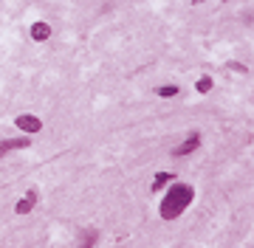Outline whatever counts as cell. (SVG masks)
<instances>
[{"label": "cell", "mask_w": 254, "mask_h": 248, "mask_svg": "<svg viewBox=\"0 0 254 248\" xmlns=\"http://www.w3.org/2000/svg\"><path fill=\"white\" fill-rule=\"evenodd\" d=\"M48 37H51V26H48V23H43V20H40V23H34V26H31V40H37V43H46Z\"/></svg>", "instance_id": "obj_5"}, {"label": "cell", "mask_w": 254, "mask_h": 248, "mask_svg": "<svg viewBox=\"0 0 254 248\" xmlns=\"http://www.w3.org/2000/svg\"><path fill=\"white\" fill-rule=\"evenodd\" d=\"M195 88H198V93H209V91H212V79H209V76H200Z\"/></svg>", "instance_id": "obj_8"}, {"label": "cell", "mask_w": 254, "mask_h": 248, "mask_svg": "<svg viewBox=\"0 0 254 248\" xmlns=\"http://www.w3.org/2000/svg\"><path fill=\"white\" fill-rule=\"evenodd\" d=\"M34 206H37V195H34V192H28L26 198H23V200L14 206V211H17V214H28V211L34 209Z\"/></svg>", "instance_id": "obj_6"}, {"label": "cell", "mask_w": 254, "mask_h": 248, "mask_svg": "<svg viewBox=\"0 0 254 248\" xmlns=\"http://www.w3.org/2000/svg\"><path fill=\"white\" fill-rule=\"evenodd\" d=\"M192 3H195V6H198V3H203V0H192Z\"/></svg>", "instance_id": "obj_10"}, {"label": "cell", "mask_w": 254, "mask_h": 248, "mask_svg": "<svg viewBox=\"0 0 254 248\" xmlns=\"http://www.w3.org/2000/svg\"><path fill=\"white\" fill-rule=\"evenodd\" d=\"M23 133H28V136H34V133H40L43 130V121L37 119V116H17V121H14Z\"/></svg>", "instance_id": "obj_2"}, {"label": "cell", "mask_w": 254, "mask_h": 248, "mask_svg": "<svg viewBox=\"0 0 254 248\" xmlns=\"http://www.w3.org/2000/svg\"><path fill=\"white\" fill-rule=\"evenodd\" d=\"M31 141L28 138H6V141H0V158L6 155L9 149H26Z\"/></svg>", "instance_id": "obj_4"}, {"label": "cell", "mask_w": 254, "mask_h": 248, "mask_svg": "<svg viewBox=\"0 0 254 248\" xmlns=\"http://www.w3.org/2000/svg\"><path fill=\"white\" fill-rule=\"evenodd\" d=\"M170 181H173V172H158L155 175V181H153V189L158 192V189H161L164 184H170Z\"/></svg>", "instance_id": "obj_7"}, {"label": "cell", "mask_w": 254, "mask_h": 248, "mask_svg": "<svg viewBox=\"0 0 254 248\" xmlns=\"http://www.w3.org/2000/svg\"><path fill=\"white\" fill-rule=\"evenodd\" d=\"M192 198H195L192 186H187V184H175L173 189H170V192L164 195L161 217H164V220H175V217H178V214H181V211L192 203Z\"/></svg>", "instance_id": "obj_1"}, {"label": "cell", "mask_w": 254, "mask_h": 248, "mask_svg": "<svg viewBox=\"0 0 254 248\" xmlns=\"http://www.w3.org/2000/svg\"><path fill=\"white\" fill-rule=\"evenodd\" d=\"M200 147V136H190L187 141H181L178 147L173 149V155L175 158H181V155H190V152H195V149Z\"/></svg>", "instance_id": "obj_3"}, {"label": "cell", "mask_w": 254, "mask_h": 248, "mask_svg": "<svg viewBox=\"0 0 254 248\" xmlns=\"http://www.w3.org/2000/svg\"><path fill=\"white\" fill-rule=\"evenodd\" d=\"M155 93H158V96H175L178 88H175V85H161V88H155Z\"/></svg>", "instance_id": "obj_9"}]
</instances>
